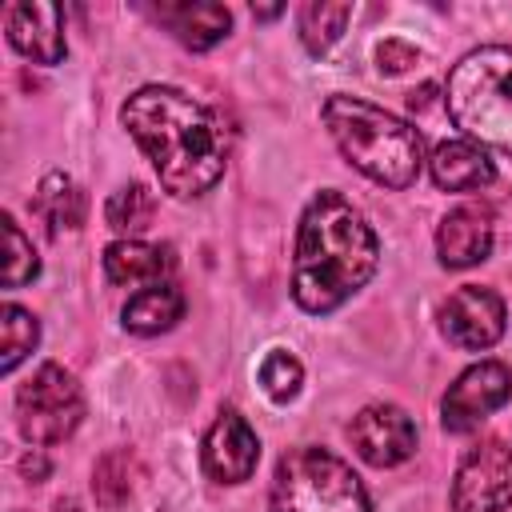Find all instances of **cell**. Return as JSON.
<instances>
[{"label":"cell","instance_id":"obj_1","mask_svg":"<svg viewBox=\"0 0 512 512\" xmlns=\"http://www.w3.org/2000/svg\"><path fill=\"white\" fill-rule=\"evenodd\" d=\"M120 124L152 160L160 188L192 200L216 188L228 164V144L216 116L180 88L148 84L120 104Z\"/></svg>","mask_w":512,"mask_h":512},{"label":"cell","instance_id":"obj_2","mask_svg":"<svg viewBox=\"0 0 512 512\" xmlns=\"http://www.w3.org/2000/svg\"><path fill=\"white\" fill-rule=\"evenodd\" d=\"M380 264V240L344 200L336 188H324L308 200L300 228H296V256H292V300L324 316L356 296Z\"/></svg>","mask_w":512,"mask_h":512},{"label":"cell","instance_id":"obj_3","mask_svg":"<svg viewBox=\"0 0 512 512\" xmlns=\"http://www.w3.org/2000/svg\"><path fill=\"white\" fill-rule=\"evenodd\" d=\"M324 128L332 132L336 148L344 152V160L364 172L368 180L384 184V188H412L424 164V140L412 124H404L400 116L356 100V96H328L324 108Z\"/></svg>","mask_w":512,"mask_h":512},{"label":"cell","instance_id":"obj_4","mask_svg":"<svg viewBox=\"0 0 512 512\" xmlns=\"http://www.w3.org/2000/svg\"><path fill=\"white\" fill-rule=\"evenodd\" d=\"M444 104L468 140L512 156V48L484 44L464 52L448 72Z\"/></svg>","mask_w":512,"mask_h":512},{"label":"cell","instance_id":"obj_5","mask_svg":"<svg viewBox=\"0 0 512 512\" xmlns=\"http://www.w3.org/2000/svg\"><path fill=\"white\" fill-rule=\"evenodd\" d=\"M272 512H372L360 476L328 448H292L272 472Z\"/></svg>","mask_w":512,"mask_h":512},{"label":"cell","instance_id":"obj_6","mask_svg":"<svg viewBox=\"0 0 512 512\" xmlns=\"http://www.w3.org/2000/svg\"><path fill=\"white\" fill-rule=\"evenodd\" d=\"M84 420V392L60 364H40L16 388V424L28 444H60Z\"/></svg>","mask_w":512,"mask_h":512},{"label":"cell","instance_id":"obj_7","mask_svg":"<svg viewBox=\"0 0 512 512\" xmlns=\"http://www.w3.org/2000/svg\"><path fill=\"white\" fill-rule=\"evenodd\" d=\"M512 504V444L484 436L464 452L452 480V512H504Z\"/></svg>","mask_w":512,"mask_h":512},{"label":"cell","instance_id":"obj_8","mask_svg":"<svg viewBox=\"0 0 512 512\" xmlns=\"http://www.w3.org/2000/svg\"><path fill=\"white\" fill-rule=\"evenodd\" d=\"M512 396V368L504 360H480L468 364L444 392L440 400V424L452 436H464L472 428H480V420H488L496 408H504Z\"/></svg>","mask_w":512,"mask_h":512},{"label":"cell","instance_id":"obj_9","mask_svg":"<svg viewBox=\"0 0 512 512\" xmlns=\"http://www.w3.org/2000/svg\"><path fill=\"white\" fill-rule=\"evenodd\" d=\"M504 328H508V308H504L500 292H492L484 284H464L440 304V332L448 336V344H456L464 352L492 348L504 336Z\"/></svg>","mask_w":512,"mask_h":512},{"label":"cell","instance_id":"obj_10","mask_svg":"<svg viewBox=\"0 0 512 512\" xmlns=\"http://www.w3.org/2000/svg\"><path fill=\"white\" fill-rule=\"evenodd\" d=\"M348 440L356 456L372 468H396L416 452V424L396 404H368L352 416Z\"/></svg>","mask_w":512,"mask_h":512},{"label":"cell","instance_id":"obj_11","mask_svg":"<svg viewBox=\"0 0 512 512\" xmlns=\"http://www.w3.org/2000/svg\"><path fill=\"white\" fill-rule=\"evenodd\" d=\"M256 460H260V440H256L252 424L232 408L220 412L212 420V428L204 432V444H200V464H204L208 480L244 484L256 472Z\"/></svg>","mask_w":512,"mask_h":512},{"label":"cell","instance_id":"obj_12","mask_svg":"<svg viewBox=\"0 0 512 512\" xmlns=\"http://www.w3.org/2000/svg\"><path fill=\"white\" fill-rule=\"evenodd\" d=\"M8 44L36 60V64H60L68 44H64V12L56 4H44V0H20L8 8Z\"/></svg>","mask_w":512,"mask_h":512},{"label":"cell","instance_id":"obj_13","mask_svg":"<svg viewBox=\"0 0 512 512\" xmlns=\"http://www.w3.org/2000/svg\"><path fill=\"white\" fill-rule=\"evenodd\" d=\"M492 240H496L492 212L484 204H460L436 228V256L444 268H472L488 260Z\"/></svg>","mask_w":512,"mask_h":512},{"label":"cell","instance_id":"obj_14","mask_svg":"<svg viewBox=\"0 0 512 512\" xmlns=\"http://www.w3.org/2000/svg\"><path fill=\"white\" fill-rule=\"evenodd\" d=\"M428 172H432V184L444 192H472V188H488L496 180L492 156L468 136L464 140H440L428 156Z\"/></svg>","mask_w":512,"mask_h":512},{"label":"cell","instance_id":"obj_15","mask_svg":"<svg viewBox=\"0 0 512 512\" xmlns=\"http://www.w3.org/2000/svg\"><path fill=\"white\" fill-rule=\"evenodd\" d=\"M152 16L192 52H208L216 48L228 28H232V12L224 4H212V0H192V4H160L152 8Z\"/></svg>","mask_w":512,"mask_h":512},{"label":"cell","instance_id":"obj_16","mask_svg":"<svg viewBox=\"0 0 512 512\" xmlns=\"http://www.w3.org/2000/svg\"><path fill=\"white\" fill-rule=\"evenodd\" d=\"M172 248L168 244H144V240H116L104 248V276L112 284H160L172 272Z\"/></svg>","mask_w":512,"mask_h":512},{"label":"cell","instance_id":"obj_17","mask_svg":"<svg viewBox=\"0 0 512 512\" xmlns=\"http://www.w3.org/2000/svg\"><path fill=\"white\" fill-rule=\"evenodd\" d=\"M184 316V292L168 280L140 288L136 296H128L124 304V328L136 336H160L168 332L176 320Z\"/></svg>","mask_w":512,"mask_h":512},{"label":"cell","instance_id":"obj_18","mask_svg":"<svg viewBox=\"0 0 512 512\" xmlns=\"http://www.w3.org/2000/svg\"><path fill=\"white\" fill-rule=\"evenodd\" d=\"M32 212L48 224L52 236L72 232V228L84 220V192L72 184V176L48 172V176L36 184V192H32Z\"/></svg>","mask_w":512,"mask_h":512},{"label":"cell","instance_id":"obj_19","mask_svg":"<svg viewBox=\"0 0 512 512\" xmlns=\"http://www.w3.org/2000/svg\"><path fill=\"white\" fill-rule=\"evenodd\" d=\"M152 216H156V196H152L148 184H124L104 204L108 228L120 232L124 240H140V232L152 224Z\"/></svg>","mask_w":512,"mask_h":512},{"label":"cell","instance_id":"obj_20","mask_svg":"<svg viewBox=\"0 0 512 512\" xmlns=\"http://www.w3.org/2000/svg\"><path fill=\"white\" fill-rule=\"evenodd\" d=\"M352 20V4H304L300 8V20H296V32H300V44L312 52V56H324L348 28Z\"/></svg>","mask_w":512,"mask_h":512},{"label":"cell","instance_id":"obj_21","mask_svg":"<svg viewBox=\"0 0 512 512\" xmlns=\"http://www.w3.org/2000/svg\"><path fill=\"white\" fill-rule=\"evenodd\" d=\"M36 344H40L36 316L20 304H4L0 308V372H12Z\"/></svg>","mask_w":512,"mask_h":512},{"label":"cell","instance_id":"obj_22","mask_svg":"<svg viewBox=\"0 0 512 512\" xmlns=\"http://www.w3.org/2000/svg\"><path fill=\"white\" fill-rule=\"evenodd\" d=\"M260 388L268 392V400H276V404H288V400H296L300 396V384H304V368H300V360L292 356V352H284V348H272L264 360H260Z\"/></svg>","mask_w":512,"mask_h":512},{"label":"cell","instance_id":"obj_23","mask_svg":"<svg viewBox=\"0 0 512 512\" xmlns=\"http://www.w3.org/2000/svg\"><path fill=\"white\" fill-rule=\"evenodd\" d=\"M4 244H8V260H4V288H20V284L36 280V272H40L36 248H32V240L20 232V224H16L12 216H4Z\"/></svg>","mask_w":512,"mask_h":512},{"label":"cell","instance_id":"obj_24","mask_svg":"<svg viewBox=\"0 0 512 512\" xmlns=\"http://www.w3.org/2000/svg\"><path fill=\"white\" fill-rule=\"evenodd\" d=\"M128 452H108L100 464H96V472H92V492H96V500L104 504V508H120L124 500H128V492H132V480H128Z\"/></svg>","mask_w":512,"mask_h":512},{"label":"cell","instance_id":"obj_25","mask_svg":"<svg viewBox=\"0 0 512 512\" xmlns=\"http://www.w3.org/2000/svg\"><path fill=\"white\" fill-rule=\"evenodd\" d=\"M376 64H380V72L396 76V72H408L412 64H420V52L412 44H404V40H384L376 48Z\"/></svg>","mask_w":512,"mask_h":512},{"label":"cell","instance_id":"obj_26","mask_svg":"<svg viewBox=\"0 0 512 512\" xmlns=\"http://www.w3.org/2000/svg\"><path fill=\"white\" fill-rule=\"evenodd\" d=\"M280 12H284L280 4H272V8H256V4H252V16H260V20H272V16H280Z\"/></svg>","mask_w":512,"mask_h":512},{"label":"cell","instance_id":"obj_27","mask_svg":"<svg viewBox=\"0 0 512 512\" xmlns=\"http://www.w3.org/2000/svg\"><path fill=\"white\" fill-rule=\"evenodd\" d=\"M52 512H80V504H76V500H56Z\"/></svg>","mask_w":512,"mask_h":512}]
</instances>
